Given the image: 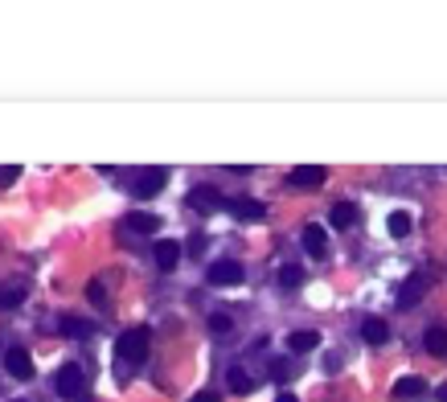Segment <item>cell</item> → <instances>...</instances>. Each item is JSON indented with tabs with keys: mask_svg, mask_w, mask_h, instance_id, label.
Wrapping results in <instances>:
<instances>
[{
	"mask_svg": "<svg viewBox=\"0 0 447 402\" xmlns=\"http://www.w3.org/2000/svg\"><path fill=\"white\" fill-rule=\"evenodd\" d=\"M148 345H152V332L144 329V325L127 329V332H123V337L115 341L119 365H123V370H136V365H144V357H148Z\"/></svg>",
	"mask_w": 447,
	"mask_h": 402,
	"instance_id": "cell-1",
	"label": "cell"
},
{
	"mask_svg": "<svg viewBox=\"0 0 447 402\" xmlns=\"http://www.w3.org/2000/svg\"><path fill=\"white\" fill-rule=\"evenodd\" d=\"M53 390H58L66 402L82 398V394H87V386H82V370H78V365H62V370L53 374Z\"/></svg>",
	"mask_w": 447,
	"mask_h": 402,
	"instance_id": "cell-2",
	"label": "cell"
},
{
	"mask_svg": "<svg viewBox=\"0 0 447 402\" xmlns=\"http://www.w3.org/2000/svg\"><path fill=\"white\" fill-rule=\"evenodd\" d=\"M165 185H168L165 168H140V172L132 177V193H136V197H156Z\"/></svg>",
	"mask_w": 447,
	"mask_h": 402,
	"instance_id": "cell-3",
	"label": "cell"
},
{
	"mask_svg": "<svg viewBox=\"0 0 447 402\" xmlns=\"http://www.w3.org/2000/svg\"><path fill=\"white\" fill-rule=\"evenodd\" d=\"M325 181H329V168L325 165H296L291 168V177H287L291 189H320Z\"/></svg>",
	"mask_w": 447,
	"mask_h": 402,
	"instance_id": "cell-4",
	"label": "cell"
},
{
	"mask_svg": "<svg viewBox=\"0 0 447 402\" xmlns=\"http://www.w3.org/2000/svg\"><path fill=\"white\" fill-rule=\"evenodd\" d=\"M206 275H210L213 287H226V284H242V275H246V271H242V263H238V259H218V263H210V271H206Z\"/></svg>",
	"mask_w": 447,
	"mask_h": 402,
	"instance_id": "cell-5",
	"label": "cell"
},
{
	"mask_svg": "<svg viewBox=\"0 0 447 402\" xmlns=\"http://www.w3.org/2000/svg\"><path fill=\"white\" fill-rule=\"evenodd\" d=\"M189 206H193V210H201V213H218V210H226V197L213 189V185H193Z\"/></svg>",
	"mask_w": 447,
	"mask_h": 402,
	"instance_id": "cell-6",
	"label": "cell"
},
{
	"mask_svg": "<svg viewBox=\"0 0 447 402\" xmlns=\"http://www.w3.org/2000/svg\"><path fill=\"white\" fill-rule=\"evenodd\" d=\"M4 370H8V378H17V382L33 378V361H29L25 349H8V353H4Z\"/></svg>",
	"mask_w": 447,
	"mask_h": 402,
	"instance_id": "cell-7",
	"label": "cell"
},
{
	"mask_svg": "<svg viewBox=\"0 0 447 402\" xmlns=\"http://www.w3.org/2000/svg\"><path fill=\"white\" fill-rule=\"evenodd\" d=\"M152 259H156V267H160V271H172V267L181 263V242L160 238V242H156V251H152Z\"/></svg>",
	"mask_w": 447,
	"mask_h": 402,
	"instance_id": "cell-8",
	"label": "cell"
},
{
	"mask_svg": "<svg viewBox=\"0 0 447 402\" xmlns=\"http://www.w3.org/2000/svg\"><path fill=\"white\" fill-rule=\"evenodd\" d=\"M361 341H365V345H386V341H390V325L377 320V316L361 320Z\"/></svg>",
	"mask_w": 447,
	"mask_h": 402,
	"instance_id": "cell-9",
	"label": "cell"
},
{
	"mask_svg": "<svg viewBox=\"0 0 447 402\" xmlns=\"http://www.w3.org/2000/svg\"><path fill=\"white\" fill-rule=\"evenodd\" d=\"M304 251L316 255V259H325V255H329V234H325L320 226H304Z\"/></svg>",
	"mask_w": 447,
	"mask_h": 402,
	"instance_id": "cell-10",
	"label": "cell"
},
{
	"mask_svg": "<svg viewBox=\"0 0 447 402\" xmlns=\"http://www.w3.org/2000/svg\"><path fill=\"white\" fill-rule=\"evenodd\" d=\"M394 394H398L402 402L423 398V394H427V382H423V378H415V374H406V378H398V382H394Z\"/></svg>",
	"mask_w": 447,
	"mask_h": 402,
	"instance_id": "cell-11",
	"label": "cell"
},
{
	"mask_svg": "<svg viewBox=\"0 0 447 402\" xmlns=\"http://www.w3.org/2000/svg\"><path fill=\"white\" fill-rule=\"evenodd\" d=\"M423 349L431 357H447V329L443 325H435V329L423 332Z\"/></svg>",
	"mask_w": 447,
	"mask_h": 402,
	"instance_id": "cell-12",
	"label": "cell"
},
{
	"mask_svg": "<svg viewBox=\"0 0 447 402\" xmlns=\"http://www.w3.org/2000/svg\"><path fill=\"white\" fill-rule=\"evenodd\" d=\"M230 210H234L242 222H259L263 213H267V206H263V201H255V197H238V201H230Z\"/></svg>",
	"mask_w": 447,
	"mask_h": 402,
	"instance_id": "cell-13",
	"label": "cell"
},
{
	"mask_svg": "<svg viewBox=\"0 0 447 402\" xmlns=\"http://www.w3.org/2000/svg\"><path fill=\"white\" fill-rule=\"evenodd\" d=\"M329 222L336 226V230H349V226L357 222V206H353V201H336L332 213H329Z\"/></svg>",
	"mask_w": 447,
	"mask_h": 402,
	"instance_id": "cell-14",
	"label": "cell"
},
{
	"mask_svg": "<svg viewBox=\"0 0 447 402\" xmlns=\"http://www.w3.org/2000/svg\"><path fill=\"white\" fill-rule=\"evenodd\" d=\"M423 291H427V287H423V275H410V279L402 284V291H398V304L402 308H415V300H419Z\"/></svg>",
	"mask_w": 447,
	"mask_h": 402,
	"instance_id": "cell-15",
	"label": "cell"
},
{
	"mask_svg": "<svg viewBox=\"0 0 447 402\" xmlns=\"http://www.w3.org/2000/svg\"><path fill=\"white\" fill-rule=\"evenodd\" d=\"M127 226L136 230V234H152V230H160V218L156 213H127Z\"/></svg>",
	"mask_w": 447,
	"mask_h": 402,
	"instance_id": "cell-16",
	"label": "cell"
},
{
	"mask_svg": "<svg viewBox=\"0 0 447 402\" xmlns=\"http://www.w3.org/2000/svg\"><path fill=\"white\" fill-rule=\"evenodd\" d=\"M316 345H320V337H316V332H308V329L287 337V349H291V353H312Z\"/></svg>",
	"mask_w": 447,
	"mask_h": 402,
	"instance_id": "cell-17",
	"label": "cell"
},
{
	"mask_svg": "<svg viewBox=\"0 0 447 402\" xmlns=\"http://www.w3.org/2000/svg\"><path fill=\"white\" fill-rule=\"evenodd\" d=\"M386 230H390V238H406V234H410V213L394 210L390 218H386Z\"/></svg>",
	"mask_w": 447,
	"mask_h": 402,
	"instance_id": "cell-18",
	"label": "cell"
},
{
	"mask_svg": "<svg viewBox=\"0 0 447 402\" xmlns=\"http://www.w3.org/2000/svg\"><path fill=\"white\" fill-rule=\"evenodd\" d=\"M226 382H230V390H234V394H251V390H255V378H251L242 365H234V370L226 374Z\"/></svg>",
	"mask_w": 447,
	"mask_h": 402,
	"instance_id": "cell-19",
	"label": "cell"
},
{
	"mask_svg": "<svg viewBox=\"0 0 447 402\" xmlns=\"http://www.w3.org/2000/svg\"><path fill=\"white\" fill-rule=\"evenodd\" d=\"M62 332L82 341V337H91V325H87V320H78V316H62Z\"/></svg>",
	"mask_w": 447,
	"mask_h": 402,
	"instance_id": "cell-20",
	"label": "cell"
},
{
	"mask_svg": "<svg viewBox=\"0 0 447 402\" xmlns=\"http://www.w3.org/2000/svg\"><path fill=\"white\" fill-rule=\"evenodd\" d=\"M25 300V287H0V308L8 312V308H21Z\"/></svg>",
	"mask_w": 447,
	"mask_h": 402,
	"instance_id": "cell-21",
	"label": "cell"
},
{
	"mask_svg": "<svg viewBox=\"0 0 447 402\" xmlns=\"http://www.w3.org/2000/svg\"><path fill=\"white\" fill-rule=\"evenodd\" d=\"M267 374H271V382H287L291 378V361H287V357H275V361L267 365Z\"/></svg>",
	"mask_w": 447,
	"mask_h": 402,
	"instance_id": "cell-22",
	"label": "cell"
},
{
	"mask_svg": "<svg viewBox=\"0 0 447 402\" xmlns=\"http://www.w3.org/2000/svg\"><path fill=\"white\" fill-rule=\"evenodd\" d=\"M279 284L287 287V291H291V287H300V284H304V271H300V267H283V271H279Z\"/></svg>",
	"mask_w": 447,
	"mask_h": 402,
	"instance_id": "cell-23",
	"label": "cell"
},
{
	"mask_svg": "<svg viewBox=\"0 0 447 402\" xmlns=\"http://www.w3.org/2000/svg\"><path fill=\"white\" fill-rule=\"evenodd\" d=\"M21 181V165H4L0 168V189H8V185H17Z\"/></svg>",
	"mask_w": 447,
	"mask_h": 402,
	"instance_id": "cell-24",
	"label": "cell"
},
{
	"mask_svg": "<svg viewBox=\"0 0 447 402\" xmlns=\"http://www.w3.org/2000/svg\"><path fill=\"white\" fill-rule=\"evenodd\" d=\"M210 329L218 332V337H222V332H230V329H234V320H230L226 312H213V316H210Z\"/></svg>",
	"mask_w": 447,
	"mask_h": 402,
	"instance_id": "cell-25",
	"label": "cell"
},
{
	"mask_svg": "<svg viewBox=\"0 0 447 402\" xmlns=\"http://www.w3.org/2000/svg\"><path fill=\"white\" fill-rule=\"evenodd\" d=\"M87 296H91V304H107V291H103V284H91V287H87Z\"/></svg>",
	"mask_w": 447,
	"mask_h": 402,
	"instance_id": "cell-26",
	"label": "cell"
},
{
	"mask_svg": "<svg viewBox=\"0 0 447 402\" xmlns=\"http://www.w3.org/2000/svg\"><path fill=\"white\" fill-rule=\"evenodd\" d=\"M193 402H222L218 390H201V394H193Z\"/></svg>",
	"mask_w": 447,
	"mask_h": 402,
	"instance_id": "cell-27",
	"label": "cell"
},
{
	"mask_svg": "<svg viewBox=\"0 0 447 402\" xmlns=\"http://www.w3.org/2000/svg\"><path fill=\"white\" fill-rule=\"evenodd\" d=\"M275 402H300V398H296V394H287V390H283V394H279V398H275Z\"/></svg>",
	"mask_w": 447,
	"mask_h": 402,
	"instance_id": "cell-28",
	"label": "cell"
},
{
	"mask_svg": "<svg viewBox=\"0 0 447 402\" xmlns=\"http://www.w3.org/2000/svg\"><path fill=\"white\" fill-rule=\"evenodd\" d=\"M435 394H439V402H447V386H439V390H435Z\"/></svg>",
	"mask_w": 447,
	"mask_h": 402,
	"instance_id": "cell-29",
	"label": "cell"
},
{
	"mask_svg": "<svg viewBox=\"0 0 447 402\" xmlns=\"http://www.w3.org/2000/svg\"><path fill=\"white\" fill-rule=\"evenodd\" d=\"M74 402H91V394H82V398H74Z\"/></svg>",
	"mask_w": 447,
	"mask_h": 402,
	"instance_id": "cell-30",
	"label": "cell"
},
{
	"mask_svg": "<svg viewBox=\"0 0 447 402\" xmlns=\"http://www.w3.org/2000/svg\"><path fill=\"white\" fill-rule=\"evenodd\" d=\"M13 402H25V398H13Z\"/></svg>",
	"mask_w": 447,
	"mask_h": 402,
	"instance_id": "cell-31",
	"label": "cell"
}]
</instances>
